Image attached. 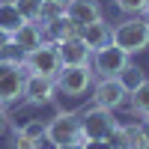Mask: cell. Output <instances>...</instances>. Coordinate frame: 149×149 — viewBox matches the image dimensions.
I'll list each match as a JSON object with an SVG mask.
<instances>
[{
  "mask_svg": "<svg viewBox=\"0 0 149 149\" xmlns=\"http://www.w3.org/2000/svg\"><path fill=\"white\" fill-rule=\"evenodd\" d=\"M66 15L69 21L74 24V27H86V24H93L102 18V9H98L95 0H69V6H66Z\"/></svg>",
  "mask_w": 149,
  "mask_h": 149,
  "instance_id": "obj_11",
  "label": "cell"
},
{
  "mask_svg": "<svg viewBox=\"0 0 149 149\" xmlns=\"http://www.w3.org/2000/svg\"><path fill=\"white\" fill-rule=\"evenodd\" d=\"M54 78H42V74H27L24 81V98L30 104H45L54 98Z\"/></svg>",
  "mask_w": 149,
  "mask_h": 149,
  "instance_id": "obj_10",
  "label": "cell"
},
{
  "mask_svg": "<svg viewBox=\"0 0 149 149\" xmlns=\"http://www.w3.org/2000/svg\"><path fill=\"white\" fill-rule=\"evenodd\" d=\"M54 149H84V143H63V146H54Z\"/></svg>",
  "mask_w": 149,
  "mask_h": 149,
  "instance_id": "obj_26",
  "label": "cell"
},
{
  "mask_svg": "<svg viewBox=\"0 0 149 149\" xmlns=\"http://www.w3.org/2000/svg\"><path fill=\"white\" fill-rule=\"evenodd\" d=\"M45 140L54 146L63 143H81V116L78 113H57L51 122L45 125Z\"/></svg>",
  "mask_w": 149,
  "mask_h": 149,
  "instance_id": "obj_3",
  "label": "cell"
},
{
  "mask_svg": "<svg viewBox=\"0 0 149 149\" xmlns=\"http://www.w3.org/2000/svg\"><path fill=\"white\" fill-rule=\"evenodd\" d=\"M125 90L119 86L116 78H104V81H98L95 84V107H104V110H116L122 102H125Z\"/></svg>",
  "mask_w": 149,
  "mask_h": 149,
  "instance_id": "obj_8",
  "label": "cell"
},
{
  "mask_svg": "<svg viewBox=\"0 0 149 149\" xmlns=\"http://www.w3.org/2000/svg\"><path fill=\"white\" fill-rule=\"evenodd\" d=\"M113 128H116L113 110L90 107V110L81 116V137H84V140H107V134L113 131Z\"/></svg>",
  "mask_w": 149,
  "mask_h": 149,
  "instance_id": "obj_4",
  "label": "cell"
},
{
  "mask_svg": "<svg viewBox=\"0 0 149 149\" xmlns=\"http://www.w3.org/2000/svg\"><path fill=\"white\" fill-rule=\"evenodd\" d=\"M125 137H128V149H143L149 134L143 125H125Z\"/></svg>",
  "mask_w": 149,
  "mask_h": 149,
  "instance_id": "obj_19",
  "label": "cell"
},
{
  "mask_svg": "<svg viewBox=\"0 0 149 149\" xmlns=\"http://www.w3.org/2000/svg\"><path fill=\"white\" fill-rule=\"evenodd\" d=\"M116 6L125 15H140V12H146V0H116Z\"/></svg>",
  "mask_w": 149,
  "mask_h": 149,
  "instance_id": "obj_22",
  "label": "cell"
},
{
  "mask_svg": "<svg viewBox=\"0 0 149 149\" xmlns=\"http://www.w3.org/2000/svg\"><path fill=\"white\" fill-rule=\"evenodd\" d=\"M24 81L27 72L15 60H0V104L3 102H15L24 95Z\"/></svg>",
  "mask_w": 149,
  "mask_h": 149,
  "instance_id": "obj_5",
  "label": "cell"
},
{
  "mask_svg": "<svg viewBox=\"0 0 149 149\" xmlns=\"http://www.w3.org/2000/svg\"><path fill=\"white\" fill-rule=\"evenodd\" d=\"M6 45H9V36H6V33H0V51H3Z\"/></svg>",
  "mask_w": 149,
  "mask_h": 149,
  "instance_id": "obj_27",
  "label": "cell"
},
{
  "mask_svg": "<svg viewBox=\"0 0 149 149\" xmlns=\"http://www.w3.org/2000/svg\"><path fill=\"white\" fill-rule=\"evenodd\" d=\"M6 125H9V119H6V113H3V107H0V134L6 131Z\"/></svg>",
  "mask_w": 149,
  "mask_h": 149,
  "instance_id": "obj_25",
  "label": "cell"
},
{
  "mask_svg": "<svg viewBox=\"0 0 149 149\" xmlns=\"http://www.w3.org/2000/svg\"><path fill=\"white\" fill-rule=\"evenodd\" d=\"M48 3H60V6H69V0H48Z\"/></svg>",
  "mask_w": 149,
  "mask_h": 149,
  "instance_id": "obj_28",
  "label": "cell"
},
{
  "mask_svg": "<svg viewBox=\"0 0 149 149\" xmlns=\"http://www.w3.org/2000/svg\"><path fill=\"white\" fill-rule=\"evenodd\" d=\"M21 24H24V18H21V12L15 9V3H0V33L12 36Z\"/></svg>",
  "mask_w": 149,
  "mask_h": 149,
  "instance_id": "obj_15",
  "label": "cell"
},
{
  "mask_svg": "<svg viewBox=\"0 0 149 149\" xmlns=\"http://www.w3.org/2000/svg\"><path fill=\"white\" fill-rule=\"evenodd\" d=\"M57 51H60L63 66H86V63H90L93 48L86 45L81 36H72V39H66V42H60V45H57Z\"/></svg>",
  "mask_w": 149,
  "mask_h": 149,
  "instance_id": "obj_9",
  "label": "cell"
},
{
  "mask_svg": "<svg viewBox=\"0 0 149 149\" xmlns=\"http://www.w3.org/2000/svg\"><path fill=\"white\" fill-rule=\"evenodd\" d=\"M42 33L51 39L54 45H60V42H66V39H72V36H78L81 30L74 27V24L69 21V15H60V18H54V21H48L45 27H42Z\"/></svg>",
  "mask_w": 149,
  "mask_h": 149,
  "instance_id": "obj_13",
  "label": "cell"
},
{
  "mask_svg": "<svg viewBox=\"0 0 149 149\" xmlns=\"http://www.w3.org/2000/svg\"><path fill=\"white\" fill-rule=\"evenodd\" d=\"M107 146L110 149H128V137H125V128H122V125H116L113 131L107 134Z\"/></svg>",
  "mask_w": 149,
  "mask_h": 149,
  "instance_id": "obj_20",
  "label": "cell"
},
{
  "mask_svg": "<svg viewBox=\"0 0 149 149\" xmlns=\"http://www.w3.org/2000/svg\"><path fill=\"white\" fill-rule=\"evenodd\" d=\"M93 63H95V72L102 74V78H116V74L128 66V54L122 51V48H116L113 42H107V45L93 51Z\"/></svg>",
  "mask_w": 149,
  "mask_h": 149,
  "instance_id": "obj_6",
  "label": "cell"
},
{
  "mask_svg": "<svg viewBox=\"0 0 149 149\" xmlns=\"http://www.w3.org/2000/svg\"><path fill=\"white\" fill-rule=\"evenodd\" d=\"M15 149H39V143H36V140H27V137H21V134H18V137H15Z\"/></svg>",
  "mask_w": 149,
  "mask_h": 149,
  "instance_id": "obj_23",
  "label": "cell"
},
{
  "mask_svg": "<svg viewBox=\"0 0 149 149\" xmlns=\"http://www.w3.org/2000/svg\"><path fill=\"white\" fill-rule=\"evenodd\" d=\"M116 81H119V86H122V90H125V93H134V90H137V86L146 81V74L137 69V66H125V69H122L119 74H116Z\"/></svg>",
  "mask_w": 149,
  "mask_h": 149,
  "instance_id": "obj_16",
  "label": "cell"
},
{
  "mask_svg": "<svg viewBox=\"0 0 149 149\" xmlns=\"http://www.w3.org/2000/svg\"><path fill=\"white\" fill-rule=\"evenodd\" d=\"M143 149H149V140H146V146H143Z\"/></svg>",
  "mask_w": 149,
  "mask_h": 149,
  "instance_id": "obj_30",
  "label": "cell"
},
{
  "mask_svg": "<svg viewBox=\"0 0 149 149\" xmlns=\"http://www.w3.org/2000/svg\"><path fill=\"white\" fill-rule=\"evenodd\" d=\"M131 95V113H137V116H146L149 113V81H143Z\"/></svg>",
  "mask_w": 149,
  "mask_h": 149,
  "instance_id": "obj_18",
  "label": "cell"
},
{
  "mask_svg": "<svg viewBox=\"0 0 149 149\" xmlns=\"http://www.w3.org/2000/svg\"><path fill=\"white\" fill-rule=\"evenodd\" d=\"M110 33H113V30H110L102 18H98V21H93V24H86V27H81V33H78V36H81V39L90 45V48H93V51H95V48H102V45H107V42H110Z\"/></svg>",
  "mask_w": 149,
  "mask_h": 149,
  "instance_id": "obj_14",
  "label": "cell"
},
{
  "mask_svg": "<svg viewBox=\"0 0 149 149\" xmlns=\"http://www.w3.org/2000/svg\"><path fill=\"white\" fill-rule=\"evenodd\" d=\"M15 3V9L21 12L24 21H42V9H45V0H12Z\"/></svg>",
  "mask_w": 149,
  "mask_h": 149,
  "instance_id": "obj_17",
  "label": "cell"
},
{
  "mask_svg": "<svg viewBox=\"0 0 149 149\" xmlns=\"http://www.w3.org/2000/svg\"><path fill=\"white\" fill-rule=\"evenodd\" d=\"M110 42L116 48H122L125 54H140L149 48V21H143L140 15H131L122 24H116L110 33Z\"/></svg>",
  "mask_w": 149,
  "mask_h": 149,
  "instance_id": "obj_1",
  "label": "cell"
},
{
  "mask_svg": "<svg viewBox=\"0 0 149 149\" xmlns=\"http://www.w3.org/2000/svg\"><path fill=\"white\" fill-rule=\"evenodd\" d=\"M81 143H84V149H110L107 140H81Z\"/></svg>",
  "mask_w": 149,
  "mask_h": 149,
  "instance_id": "obj_24",
  "label": "cell"
},
{
  "mask_svg": "<svg viewBox=\"0 0 149 149\" xmlns=\"http://www.w3.org/2000/svg\"><path fill=\"white\" fill-rule=\"evenodd\" d=\"M146 12H149V0H146Z\"/></svg>",
  "mask_w": 149,
  "mask_h": 149,
  "instance_id": "obj_29",
  "label": "cell"
},
{
  "mask_svg": "<svg viewBox=\"0 0 149 149\" xmlns=\"http://www.w3.org/2000/svg\"><path fill=\"white\" fill-rule=\"evenodd\" d=\"M18 134H21V137H27V140L42 143V137H45V125H42V122H30V125H24Z\"/></svg>",
  "mask_w": 149,
  "mask_h": 149,
  "instance_id": "obj_21",
  "label": "cell"
},
{
  "mask_svg": "<svg viewBox=\"0 0 149 149\" xmlns=\"http://www.w3.org/2000/svg\"><path fill=\"white\" fill-rule=\"evenodd\" d=\"M146 119H149V113H146Z\"/></svg>",
  "mask_w": 149,
  "mask_h": 149,
  "instance_id": "obj_31",
  "label": "cell"
},
{
  "mask_svg": "<svg viewBox=\"0 0 149 149\" xmlns=\"http://www.w3.org/2000/svg\"><path fill=\"white\" fill-rule=\"evenodd\" d=\"M24 72L27 74H42V78H57L60 69H63V60H60V51L54 42H42L39 48L24 57Z\"/></svg>",
  "mask_w": 149,
  "mask_h": 149,
  "instance_id": "obj_2",
  "label": "cell"
},
{
  "mask_svg": "<svg viewBox=\"0 0 149 149\" xmlns=\"http://www.w3.org/2000/svg\"><path fill=\"white\" fill-rule=\"evenodd\" d=\"M9 42L15 45V48H21L24 54H30L33 48H39V45L45 42V39H42V27H39V24H33V21H24L21 27L9 36Z\"/></svg>",
  "mask_w": 149,
  "mask_h": 149,
  "instance_id": "obj_12",
  "label": "cell"
},
{
  "mask_svg": "<svg viewBox=\"0 0 149 149\" xmlns=\"http://www.w3.org/2000/svg\"><path fill=\"white\" fill-rule=\"evenodd\" d=\"M54 81L66 95H84L93 84V72H90V66H63Z\"/></svg>",
  "mask_w": 149,
  "mask_h": 149,
  "instance_id": "obj_7",
  "label": "cell"
}]
</instances>
